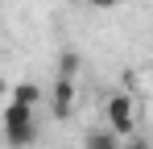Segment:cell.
I'll return each mask as SVG.
<instances>
[{
    "mask_svg": "<svg viewBox=\"0 0 153 149\" xmlns=\"http://www.w3.org/2000/svg\"><path fill=\"white\" fill-rule=\"evenodd\" d=\"M149 83H153V79H149Z\"/></svg>",
    "mask_w": 153,
    "mask_h": 149,
    "instance_id": "obj_9",
    "label": "cell"
},
{
    "mask_svg": "<svg viewBox=\"0 0 153 149\" xmlns=\"http://www.w3.org/2000/svg\"><path fill=\"white\" fill-rule=\"evenodd\" d=\"M75 108V79H54V116L66 120Z\"/></svg>",
    "mask_w": 153,
    "mask_h": 149,
    "instance_id": "obj_2",
    "label": "cell"
},
{
    "mask_svg": "<svg viewBox=\"0 0 153 149\" xmlns=\"http://www.w3.org/2000/svg\"><path fill=\"white\" fill-rule=\"evenodd\" d=\"M13 99H17V104H25V108H37L42 91H37L33 83H17V87H13Z\"/></svg>",
    "mask_w": 153,
    "mask_h": 149,
    "instance_id": "obj_6",
    "label": "cell"
},
{
    "mask_svg": "<svg viewBox=\"0 0 153 149\" xmlns=\"http://www.w3.org/2000/svg\"><path fill=\"white\" fill-rule=\"evenodd\" d=\"M124 149H153V145L145 141V137H128V141H124Z\"/></svg>",
    "mask_w": 153,
    "mask_h": 149,
    "instance_id": "obj_7",
    "label": "cell"
},
{
    "mask_svg": "<svg viewBox=\"0 0 153 149\" xmlns=\"http://www.w3.org/2000/svg\"><path fill=\"white\" fill-rule=\"evenodd\" d=\"M108 124H112V133L116 137H137V104H132V95H112L108 99Z\"/></svg>",
    "mask_w": 153,
    "mask_h": 149,
    "instance_id": "obj_1",
    "label": "cell"
},
{
    "mask_svg": "<svg viewBox=\"0 0 153 149\" xmlns=\"http://www.w3.org/2000/svg\"><path fill=\"white\" fill-rule=\"evenodd\" d=\"M4 137H8V149H25L37 141V120L29 124H13V128H4Z\"/></svg>",
    "mask_w": 153,
    "mask_h": 149,
    "instance_id": "obj_3",
    "label": "cell"
},
{
    "mask_svg": "<svg viewBox=\"0 0 153 149\" xmlns=\"http://www.w3.org/2000/svg\"><path fill=\"white\" fill-rule=\"evenodd\" d=\"M87 4H95V8H116V4H124V0H87Z\"/></svg>",
    "mask_w": 153,
    "mask_h": 149,
    "instance_id": "obj_8",
    "label": "cell"
},
{
    "mask_svg": "<svg viewBox=\"0 0 153 149\" xmlns=\"http://www.w3.org/2000/svg\"><path fill=\"white\" fill-rule=\"evenodd\" d=\"M29 120H33V108L8 99V108H4V128H13V124H29Z\"/></svg>",
    "mask_w": 153,
    "mask_h": 149,
    "instance_id": "obj_4",
    "label": "cell"
},
{
    "mask_svg": "<svg viewBox=\"0 0 153 149\" xmlns=\"http://www.w3.org/2000/svg\"><path fill=\"white\" fill-rule=\"evenodd\" d=\"M87 149H124V137H116V133H87Z\"/></svg>",
    "mask_w": 153,
    "mask_h": 149,
    "instance_id": "obj_5",
    "label": "cell"
}]
</instances>
